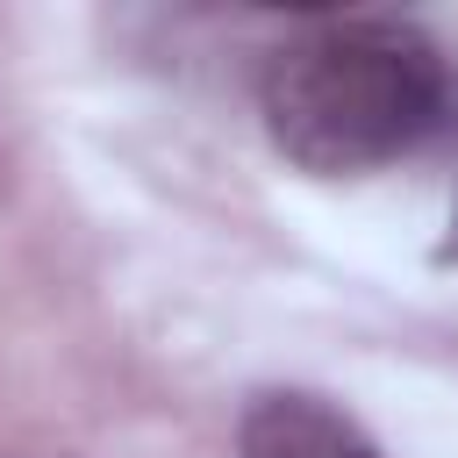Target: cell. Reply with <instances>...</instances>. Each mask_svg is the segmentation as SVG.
Returning a JSON list of instances; mask_svg holds the SVG:
<instances>
[{"instance_id":"1","label":"cell","mask_w":458,"mask_h":458,"mask_svg":"<svg viewBox=\"0 0 458 458\" xmlns=\"http://www.w3.org/2000/svg\"><path fill=\"white\" fill-rule=\"evenodd\" d=\"M258 114L301 172L358 179L415 157L451 122V64L401 14H322L272 43Z\"/></svg>"},{"instance_id":"2","label":"cell","mask_w":458,"mask_h":458,"mask_svg":"<svg viewBox=\"0 0 458 458\" xmlns=\"http://www.w3.org/2000/svg\"><path fill=\"white\" fill-rule=\"evenodd\" d=\"M243 458H379V444L322 394H258L236 429Z\"/></svg>"}]
</instances>
